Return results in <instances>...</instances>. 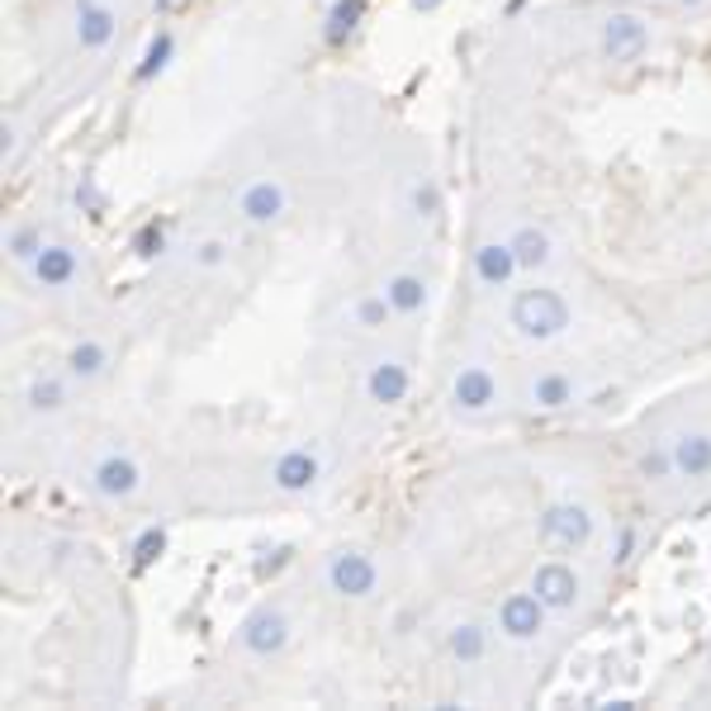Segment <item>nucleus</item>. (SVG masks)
<instances>
[{"label": "nucleus", "mask_w": 711, "mask_h": 711, "mask_svg": "<svg viewBox=\"0 0 711 711\" xmlns=\"http://www.w3.org/2000/svg\"><path fill=\"white\" fill-rule=\"evenodd\" d=\"M470 276L480 290L488 294H498V290H512V280L522 276V262H517V252H512V242L508 238H494V242H480V247L470 252Z\"/></svg>", "instance_id": "obj_9"}, {"label": "nucleus", "mask_w": 711, "mask_h": 711, "mask_svg": "<svg viewBox=\"0 0 711 711\" xmlns=\"http://www.w3.org/2000/svg\"><path fill=\"white\" fill-rule=\"evenodd\" d=\"M541 541H550V546L560 550H579L593 541V517L584 503H550L546 512H541Z\"/></svg>", "instance_id": "obj_11"}, {"label": "nucleus", "mask_w": 711, "mask_h": 711, "mask_svg": "<svg viewBox=\"0 0 711 711\" xmlns=\"http://www.w3.org/2000/svg\"><path fill=\"white\" fill-rule=\"evenodd\" d=\"M152 5H157L162 15H172V10H180V5H186V0H152Z\"/></svg>", "instance_id": "obj_31"}, {"label": "nucleus", "mask_w": 711, "mask_h": 711, "mask_svg": "<svg viewBox=\"0 0 711 711\" xmlns=\"http://www.w3.org/2000/svg\"><path fill=\"white\" fill-rule=\"evenodd\" d=\"M5 252H10V262H15V266H34V256L43 252V228H34V224L10 228Z\"/></svg>", "instance_id": "obj_26"}, {"label": "nucleus", "mask_w": 711, "mask_h": 711, "mask_svg": "<svg viewBox=\"0 0 711 711\" xmlns=\"http://www.w3.org/2000/svg\"><path fill=\"white\" fill-rule=\"evenodd\" d=\"M360 20H366V0H338V5L328 10V24H322V38H328L332 48L346 43L356 29H360Z\"/></svg>", "instance_id": "obj_25"}, {"label": "nucleus", "mask_w": 711, "mask_h": 711, "mask_svg": "<svg viewBox=\"0 0 711 711\" xmlns=\"http://www.w3.org/2000/svg\"><path fill=\"white\" fill-rule=\"evenodd\" d=\"M29 276H34V284H43V290H72L76 276H81V252H76L72 242H43Z\"/></svg>", "instance_id": "obj_13"}, {"label": "nucleus", "mask_w": 711, "mask_h": 711, "mask_svg": "<svg viewBox=\"0 0 711 711\" xmlns=\"http://www.w3.org/2000/svg\"><path fill=\"white\" fill-rule=\"evenodd\" d=\"M546 617H550V607L536 598V588H512V593H503V602L494 612V626H498L503 640L526 645V640H536L541 631H546Z\"/></svg>", "instance_id": "obj_5"}, {"label": "nucleus", "mask_w": 711, "mask_h": 711, "mask_svg": "<svg viewBox=\"0 0 711 711\" xmlns=\"http://www.w3.org/2000/svg\"><path fill=\"white\" fill-rule=\"evenodd\" d=\"M322 484V456L314 446H284L276 460H270V488L290 498H304Z\"/></svg>", "instance_id": "obj_7"}, {"label": "nucleus", "mask_w": 711, "mask_h": 711, "mask_svg": "<svg viewBox=\"0 0 711 711\" xmlns=\"http://www.w3.org/2000/svg\"><path fill=\"white\" fill-rule=\"evenodd\" d=\"M110 366H114V352H110V342H100V338H81V342H72V346H67V356H62V370H67L76 384H96V380H105Z\"/></svg>", "instance_id": "obj_16"}, {"label": "nucleus", "mask_w": 711, "mask_h": 711, "mask_svg": "<svg viewBox=\"0 0 711 711\" xmlns=\"http://www.w3.org/2000/svg\"><path fill=\"white\" fill-rule=\"evenodd\" d=\"M380 290H384V300L394 304L398 322L422 318L427 308H432V284H427L422 270H394V276H384Z\"/></svg>", "instance_id": "obj_15"}, {"label": "nucleus", "mask_w": 711, "mask_h": 711, "mask_svg": "<svg viewBox=\"0 0 711 711\" xmlns=\"http://www.w3.org/2000/svg\"><path fill=\"white\" fill-rule=\"evenodd\" d=\"M442 0H412V10H436Z\"/></svg>", "instance_id": "obj_32"}, {"label": "nucleus", "mask_w": 711, "mask_h": 711, "mask_svg": "<svg viewBox=\"0 0 711 711\" xmlns=\"http://www.w3.org/2000/svg\"><path fill=\"white\" fill-rule=\"evenodd\" d=\"M602 48H607V58L612 62H631V58H640L645 48H650V34H645L640 20L617 15V20L602 24Z\"/></svg>", "instance_id": "obj_17"}, {"label": "nucleus", "mask_w": 711, "mask_h": 711, "mask_svg": "<svg viewBox=\"0 0 711 711\" xmlns=\"http://www.w3.org/2000/svg\"><path fill=\"white\" fill-rule=\"evenodd\" d=\"M322 579H328V588L346 602H366L380 593V564H374V555L356 550V546L332 550L328 564H322Z\"/></svg>", "instance_id": "obj_2"}, {"label": "nucleus", "mask_w": 711, "mask_h": 711, "mask_svg": "<svg viewBox=\"0 0 711 711\" xmlns=\"http://www.w3.org/2000/svg\"><path fill=\"white\" fill-rule=\"evenodd\" d=\"M532 588H536V598L546 602L550 612H574L579 593H584V584H579V574H574V564H564V560L536 564L532 569Z\"/></svg>", "instance_id": "obj_12"}, {"label": "nucleus", "mask_w": 711, "mask_h": 711, "mask_svg": "<svg viewBox=\"0 0 711 711\" xmlns=\"http://www.w3.org/2000/svg\"><path fill=\"white\" fill-rule=\"evenodd\" d=\"M498 398H503L498 374L488 366H456V374H450V394H446V404L456 418H465V422L484 418V412L498 408Z\"/></svg>", "instance_id": "obj_4"}, {"label": "nucleus", "mask_w": 711, "mask_h": 711, "mask_svg": "<svg viewBox=\"0 0 711 711\" xmlns=\"http://www.w3.org/2000/svg\"><path fill=\"white\" fill-rule=\"evenodd\" d=\"M412 204H418V210H427V214H432L436 204H442V195H436L432 180H418V186H412Z\"/></svg>", "instance_id": "obj_30"}, {"label": "nucleus", "mask_w": 711, "mask_h": 711, "mask_svg": "<svg viewBox=\"0 0 711 711\" xmlns=\"http://www.w3.org/2000/svg\"><path fill=\"white\" fill-rule=\"evenodd\" d=\"M508 242H512V252H517V262H522V270H546L550 266V238H546V228L522 224Z\"/></svg>", "instance_id": "obj_23"}, {"label": "nucleus", "mask_w": 711, "mask_h": 711, "mask_svg": "<svg viewBox=\"0 0 711 711\" xmlns=\"http://www.w3.org/2000/svg\"><path fill=\"white\" fill-rule=\"evenodd\" d=\"M166 550V526H142L138 541H134V564L138 569H152Z\"/></svg>", "instance_id": "obj_27"}, {"label": "nucleus", "mask_w": 711, "mask_h": 711, "mask_svg": "<svg viewBox=\"0 0 711 711\" xmlns=\"http://www.w3.org/2000/svg\"><path fill=\"white\" fill-rule=\"evenodd\" d=\"M290 640H294V617L276 602L256 607L247 622L238 626V650L252 655V659H280L290 650Z\"/></svg>", "instance_id": "obj_3"}, {"label": "nucleus", "mask_w": 711, "mask_h": 711, "mask_svg": "<svg viewBox=\"0 0 711 711\" xmlns=\"http://www.w3.org/2000/svg\"><path fill=\"white\" fill-rule=\"evenodd\" d=\"M446 655L456 659V664H484L488 659V631L480 622H456L446 631Z\"/></svg>", "instance_id": "obj_20"}, {"label": "nucleus", "mask_w": 711, "mask_h": 711, "mask_svg": "<svg viewBox=\"0 0 711 711\" xmlns=\"http://www.w3.org/2000/svg\"><path fill=\"white\" fill-rule=\"evenodd\" d=\"M683 5H702V0H683Z\"/></svg>", "instance_id": "obj_33"}, {"label": "nucleus", "mask_w": 711, "mask_h": 711, "mask_svg": "<svg viewBox=\"0 0 711 711\" xmlns=\"http://www.w3.org/2000/svg\"><path fill=\"white\" fill-rule=\"evenodd\" d=\"M674 470L688 474V480H702L711 474V436H678L674 442Z\"/></svg>", "instance_id": "obj_24"}, {"label": "nucleus", "mask_w": 711, "mask_h": 711, "mask_svg": "<svg viewBox=\"0 0 711 711\" xmlns=\"http://www.w3.org/2000/svg\"><path fill=\"white\" fill-rule=\"evenodd\" d=\"M72 29H76V43H81L86 53H100V48H110L114 34H119V15H114L105 0H76Z\"/></svg>", "instance_id": "obj_14"}, {"label": "nucleus", "mask_w": 711, "mask_h": 711, "mask_svg": "<svg viewBox=\"0 0 711 711\" xmlns=\"http://www.w3.org/2000/svg\"><path fill=\"white\" fill-rule=\"evenodd\" d=\"M284 214H290V190H284V180L256 176L238 190V218L247 228H270V224H280Z\"/></svg>", "instance_id": "obj_8"}, {"label": "nucleus", "mask_w": 711, "mask_h": 711, "mask_svg": "<svg viewBox=\"0 0 711 711\" xmlns=\"http://www.w3.org/2000/svg\"><path fill=\"white\" fill-rule=\"evenodd\" d=\"M394 322H398V314H394V304L384 300V290H370L352 304V328L366 332V338H380V332H390Z\"/></svg>", "instance_id": "obj_19"}, {"label": "nucleus", "mask_w": 711, "mask_h": 711, "mask_svg": "<svg viewBox=\"0 0 711 711\" xmlns=\"http://www.w3.org/2000/svg\"><path fill=\"white\" fill-rule=\"evenodd\" d=\"M90 494L105 498V503H128L142 488V465L128 456V450H105L86 474Z\"/></svg>", "instance_id": "obj_6"}, {"label": "nucleus", "mask_w": 711, "mask_h": 711, "mask_svg": "<svg viewBox=\"0 0 711 711\" xmlns=\"http://www.w3.org/2000/svg\"><path fill=\"white\" fill-rule=\"evenodd\" d=\"M72 390H76V380L67 370L62 374H34L24 404H29L34 412H62V408H72Z\"/></svg>", "instance_id": "obj_18"}, {"label": "nucleus", "mask_w": 711, "mask_h": 711, "mask_svg": "<svg viewBox=\"0 0 711 711\" xmlns=\"http://www.w3.org/2000/svg\"><path fill=\"white\" fill-rule=\"evenodd\" d=\"M224 262H228V242L224 238H204L200 247L190 252V266H195V270H218Z\"/></svg>", "instance_id": "obj_28"}, {"label": "nucleus", "mask_w": 711, "mask_h": 711, "mask_svg": "<svg viewBox=\"0 0 711 711\" xmlns=\"http://www.w3.org/2000/svg\"><path fill=\"white\" fill-rule=\"evenodd\" d=\"M360 390H366V398L374 408H398L404 398L412 394V370L408 360L398 356H380L366 366V380H360Z\"/></svg>", "instance_id": "obj_10"}, {"label": "nucleus", "mask_w": 711, "mask_h": 711, "mask_svg": "<svg viewBox=\"0 0 711 711\" xmlns=\"http://www.w3.org/2000/svg\"><path fill=\"white\" fill-rule=\"evenodd\" d=\"M526 398H532L536 408H569L579 398V384L569 380L564 370H541V374H532V384H526Z\"/></svg>", "instance_id": "obj_21"}, {"label": "nucleus", "mask_w": 711, "mask_h": 711, "mask_svg": "<svg viewBox=\"0 0 711 711\" xmlns=\"http://www.w3.org/2000/svg\"><path fill=\"white\" fill-rule=\"evenodd\" d=\"M162 242H166V232H162L157 224H148V228H142L138 238H134V252H138V256H157Z\"/></svg>", "instance_id": "obj_29"}, {"label": "nucleus", "mask_w": 711, "mask_h": 711, "mask_svg": "<svg viewBox=\"0 0 711 711\" xmlns=\"http://www.w3.org/2000/svg\"><path fill=\"white\" fill-rule=\"evenodd\" d=\"M569 304L560 290L550 284H532V290H512V304H508V322L522 342H555L569 332Z\"/></svg>", "instance_id": "obj_1"}, {"label": "nucleus", "mask_w": 711, "mask_h": 711, "mask_svg": "<svg viewBox=\"0 0 711 711\" xmlns=\"http://www.w3.org/2000/svg\"><path fill=\"white\" fill-rule=\"evenodd\" d=\"M172 58H176V34H172V29H157V34L148 38V48H142L134 81H138V86H148L152 76H162L166 67H172Z\"/></svg>", "instance_id": "obj_22"}]
</instances>
